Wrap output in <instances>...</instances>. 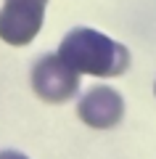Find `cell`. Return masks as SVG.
<instances>
[{
    "label": "cell",
    "instance_id": "obj_1",
    "mask_svg": "<svg viewBox=\"0 0 156 159\" xmlns=\"http://www.w3.org/2000/svg\"><path fill=\"white\" fill-rule=\"evenodd\" d=\"M58 56L79 74L93 77H119L130 69L127 48L87 27H74L72 32H66L58 45Z\"/></svg>",
    "mask_w": 156,
    "mask_h": 159
},
{
    "label": "cell",
    "instance_id": "obj_2",
    "mask_svg": "<svg viewBox=\"0 0 156 159\" xmlns=\"http://www.w3.org/2000/svg\"><path fill=\"white\" fill-rule=\"evenodd\" d=\"M32 90L48 103H66L79 90V72L72 69L58 53H45L32 66Z\"/></svg>",
    "mask_w": 156,
    "mask_h": 159
},
{
    "label": "cell",
    "instance_id": "obj_3",
    "mask_svg": "<svg viewBox=\"0 0 156 159\" xmlns=\"http://www.w3.org/2000/svg\"><path fill=\"white\" fill-rule=\"evenodd\" d=\"M48 0H6L0 11V40L8 45H29L40 34Z\"/></svg>",
    "mask_w": 156,
    "mask_h": 159
},
{
    "label": "cell",
    "instance_id": "obj_4",
    "mask_svg": "<svg viewBox=\"0 0 156 159\" xmlns=\"http://www.w3.org/2000/svg\"><path fill=\"white\" fill-rule=\"evenodd\" d=\"M77 114L87 127L93 130H111L124 117V98L117 88L95 85L79 98Z\"/></svg>",
    "mask_w": 156,
    "mask_h": 159
},
{
    "label": "cell",
    "instance_id": "obj_5",
    "mask_svg": "<svg viewBox=\"0 0 156 159\" xmlns=\"http://www.w3.org/2000/svg\"><path fill=\"white\" fill-rule=\"evenodd\" d=\"M0 159H29V157H24L21 151H13V148H8V151H0Z\"/></svg>",
    "mask_w": 156,
    "mask_h": 159
},
{
    "label": "cell",
    "instance_id": "obj_6",
    "mask_svg": "<svg viewBox=\"0 0 156 159\" xmlns=\"http://www.w3.org/2000/svg\"><path fill=\"white\" fill-rule=\"evenodd\" d=\"M154 93H156V85H154Z\"/></svg>",
    "mask_w": 156,
    "mask_h": 159
}]
</instances>
